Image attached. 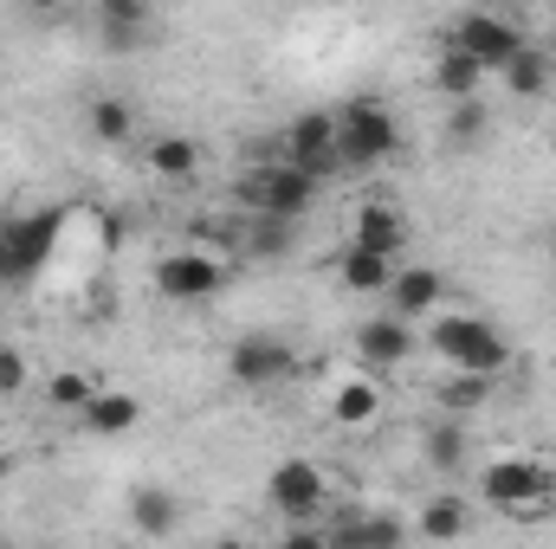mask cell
Returning a JSON list of instances; mask_svg holds the SVG:
<instances>
[{
    "label": "cell",
    "instance_id": "obj_10",
    "mask_svg": "<svg viewBox=\"0 0 556 549\" xmlns=\"http://www.w3.org/2000/svg\"><path fill=\"white\" fill-rule=\"evenodd\" d=\"M266 498H273L278 518H291V524H311L324 505H330V485H324V472H317V459H278L273 478H266Z\"/></svg>",
    "mask_w": 556,
    "mask_h": 549
},
{
    "label": "cell",
    "instance_id": "obj_16",
    "mask_svg": "<svg viewBox=\"0 0 556 549\" xmlns=\"http://www.w3.org/2000/svg\"><path fill=\"white\" fill-rule=\"evenodd\" d=\"M155 26L149 0H98V39L111 52H137V39Z\"/></svg>",
    "mask_w": 556,
    "mask_h": 549
},
{
    "label": "cell",
    "instance_id": "obj_11",
    "mask_svg": "<svg viewBox=\"0 0 556 549\" xmlns=\"http://www.w3.org/2000/svg\"><path fill=\"white\" fill-rule=\"evenodd\" d=\"M350 246H356V253H376V259H402V246H408L402 207H395V201H356V214H350Z\"/></svg>",
    "mask_w": 556,
    "mask_h": 549
},
{
    "label": "cell",
    "instance_id": "obj_33",
    "mask_svg": "<svg viewBox=\"0 0 556 549\" xmlns=\"http://www.w3.org/2000/svg\"><path fill=\"white\" fill-rule=\"evenodd\" d=\"M214 549H253V544H247V537H220Z\"/></svg>",
    "mask_w": 556,
    "mask_h": 549
},
{
    "label": "cell",
    "instance_id": "obj_13",
    "mask_svg": "<svg viewBox=\"0 0 556 549\" xmlns=\"http://www.w3.org/2000/svg\"><path fill=\"white\" fill-rule=\"evenodd\" d=\"M440 297H446V278L433 272V266H395V284L382 291L389 317H402V323L440 317Z\"/></svg>",
    "mask_w": 556,
    "mask_h": 549
},
{
    "label": "cell",
    "instance_id": "obj_23",
    "mask_svg": "<svg viewBox=\"0 0 556 549\" xmlns=\"http://www.w3.org/2000/svg\"><path fill=\"white\" fill-rule=\"evenodd\" d=\"M85 124H91V137H98V142L124 149V142L137 137V104H130V98H117V91H104V98H91Z\"/></svg>",
    "mask_w": 556,
    "mask_h": 549
},
{
    "label": "cell",
    "instance_id": "obj_12",
    "mask_svg": "<svg viewBox=\"0 0 556 549\" xmlns=\"http://www.w3.org/2000/svg\"><path fill=\"white\" fill-rule=\"evenodd\" d=\"M356 356H363V369H402L408 356H415V323H402V317H363L356 323Z\"/></svg>",
    "mask_w": 556,
    "mask_h": 549
},
{
    "label": "cell",
    "instance_id": "obj_27",
    "mask_svg": "<svg viewBox=\"0 0 556 549\" xmlns=\"http://www.w3.org/2000/svg\"><path fill=\"white\" fill-rule=\"evenodd\" d=\"M291 233H298L291 220H266V214H253V227H247L240 246H247L253 259H285V253H291Z\"/></svg>",
    "mask_w": 556,
    "mask_h": 549
},
{
    "label": "cell",
    "instance_id": "obj_2",
    "mask_svg": "<svg viewBox=\"0 0 556 549\" xmlns=\"http://www.w3.org/2000/svg\"><path fill=\"white\" fill-rule=\"evenodd\" d=\"M427 349H433L453 375H479V382H492V375L511 362V336H505L498 323H485V317H466V310L427 317Z\"/></svg>",
    "mask_w": 556,
    "mask_h": 549
},
{
    "label": "cell",
    "instance_id": "obj_29",
    "mask_svg": "<svg viewBox=\"0 0 556 549\" xmlns=\"http://www.w3.org/2000/svg\"><path fill=\"white\" fill-rule=\"evenodd\" d=\"M485 401H492V382H479V375H453V382L440 388V408L453 413V420L466 408H485Z\"/></svg>",
    "mask_w": 556,
    "mask_h": 549
},
{
    "label": "cell",
    "instance_id": "obj_15",
    "mask_svg": "<svg viewBox=\"0 0 556 549\" xmlns=\"http://www.w3.org/2000/svg\"><path fill=\"white\" fill-rule=\"evenodd\" d=\"M427 85H433V98H446V104H472V98H485V72H479L466 52H453V46L433 52Z\"/></svg>",
    "mask_w": 556,
    "mask_h": 549
},
{
    "label": "cell",
    "instance_id": "obj_1",
    "mask_svg": "<svg viewBox=\"0 0 556 549\" xmlns=\"http://www.w3.org/2000/svg\"><path fill=\"white\" fill-rule=\"evenodd\" d=\"M330 117H337V168L343 175H369V168H382V162L402 155V124H395V111L382 98L356 91Z\"/></svg>",
    "mask_w": 556,
    "mask_h": 549
},
{
    "label": "cell",
    "instance_id": "obj_19",
    "mask_svg": "<svg viewBox=\"0 0 556 549\" xmlns=\"http://www.w3.org/2000/svg\"><path fill=\"white\" fill-rule=\"evenodd\" d=\"M551 78H556V52H551V46H538V39H531L505 72H498V85H505L511 98H544V91H551Z\"/></svg>",
    "mask_w": 556,
    "mask_h": 549
},
{
    "label": "cell",
    "instance_id": "obj_32",
    "mask_svg": "<svg viewBox=\"0 0 556 549\" xmlns=\"http://www.w3.org/2000/svg\"><path fill=\"white\" fill-rule=\"evenodd\" d=\"M278 549H330V544H324V531H317V524H291V531L278 537Z\"/></svg>",
    "mask_w": 556,
    "mask_h": 549
},
{
    "label": "cell",
    "instance_id": "obj_35",
    "mask_svg": "<svg viewBox=\"0 0 556 549\" xmlns=\"http://www.w3.org/2000/svg\"><path fill=\"white\" fill-rule=\"evenodd\" d=\"M551 52H556V46H551Z\"/></svg>",
    "mask_w": 556,
    "mask_h": 549
},
{
    "label": "cell",
    "instance_id": "obj_8",
    "mask_svg": "<svg viewBox=\"0 0 556 549\" xmlns=\"http://www.w3.org/2000/svg\"><path fill=\"white\" fill-rule=\"evenodd\" d=\"M291 369H298V349H291L278 330H247V336H233V349H227V375H233L240 388H278Z\"/></svg>",
    "mask_w": 556,
    "mask_h": 549
},
{
    "label": "cell",
    "instance_id": "obj_21",
    "mask_svg": "<svg viewBox=\"0 0 556 549\" xmlns=\"http://www.w3.org/2000/svg\"><path fill=\"white\" fill-rule=\"evenodd\" d=\"M376 413H382V388H376L369 375H350V382L330 388V420H337V426H369Z\"/></svg>",
    "mask_w": 556,
    "mask_h": 549
},
{
    "label": "cell",
    "instance_id": "obj_18",
    "mask_svg": "<svg viewBox=\"0 0 556 549\" xmlns=\"http://www.w3.org/2000/svg\"><path fill=\"white\" fill-rule=\"evenodd\" d=\"M466 452H472V439H466V426H459L453 413H433V420L420 426V459H427L433 472H459Z\"/></svg>",
    "mask_w": 556,
    "mask_h": 549
},
{
    "label": "cell",
    "instance_id": "obj_26",
    "mask_svg": "<svg viewBox=\"0 0 556 549\" xmlns=\"http://www.w3.org/2000/svg\"><path fill=\"white\" fill-rule=\"evenodd\" d=\"M46 401L59 413H85L91 401H98V388H91V375L85 369H59L52 382H46Z\"/></svg>",
    "mask_w": 556,
    "mask_h": 549
},
{
    "label": "cell",
    "instance_id": "obj_22",
    "mask_svg": "<svg viewBox=\"0 0 556 549\" xmlns=\"http://www.w3.org/2000/svg\"><path fill=\"white\" fill-rule=\"evenodd\" d=\"M337 278H343V291H356V297H382V291L395 284V259H376V253H356V246H343Z\"/></svg>",
    "mask_w": 556,
    "mask_h": 549
},
{
    "label": "cell",
    "instance_id": "obj_9",
    "mask_svg": "<svg viewBox=\"0 0 556 549\" xmlns=\"http://www.w3.org/2000/svg\"><path fill=\"white\" fill-rule=\"evenodd\" d=\"M155 291L175 297V304H207V297L227 291V259H220V253H201V246L168 253V259L155 266Z\"/></svg>",
    "mask_w": 556,
    "mask_h": 549
},
{
    "label": "cell",
    "instance_id": "obj_17",
    "mask_svg": "<svg viewBox=\"0 0 556 549\" xmlns=\"http://www.w3.org/2000/svg\"><path fill=\"white\" fill-rule=\"evenodd\" d=\"M415 531L427 544H459V537L472 531V505H466L459 491H440V498H427L415 511Z\"/></svg>",
    "mask_w": 556,
    "mask_h": 549
},
{
    "label": "cell",
    "instance_id": "obj_24",
    "mask_svg": "<svg viewBox=\"0 0 556 549\" xmlns=\"http://www.w3.org/2000/svg\"><path fill=\"white\" fill-rule=\"evenodd\" d=\"M85 420V433H104V439H117V433H130L142 420V401L137 395H124V388H111V395H98L91 408L78 413Z\"/></svg>",
    "mask_w": 556,
    "mask_h": 549
},
{
    "label": "cell",
    "instance_id": "obj_3",
    "mask_svg": "<svg viewBox=\"0 0 556 549\" xmlns=\"http://www.w3.org/2000/svg\"><path fill=\"white\" fill-rule=\"evenodd\" d=\"M65 233V207H33V214H7L0 220V291H20L52 266Z\"/></svg>",
    "mask_w": 556,
    "mask_h": 549
},
{
    "label": "cell",
    "instance_id": "obj_25",
    "mask_svg": "<svg viewBox=\"0 0 556 549\" xmlns=\"http://www.w3.org/2000/svg\"><path fill=\"white\" fill-rule=\"evenodd\" d=\"M492 137V104L472 98V104H446V142L453 149H472V142Z\"/></svg>",
    "mask_w": 556,
    "mask_h": 549
},
{
    "label": "cell",
    "instance_id": "obj_4",
    "mask_svg": "<svg viewBox=\"0 0 556 549\" xmlns=\"http://www.w3.org/2000/svg\"><path fill=\"white\" fill-rule=\"evenodd\" d=\"M446 46L453 52H466L485 78H498L525 46H531V33L511 20V13H492V7H472V13H459L453 20V33H446Z\"/></svg>",
    "mask_w": 556,
    "mask_h": 549
},
{
    "label": "cell",
    "instance_id": "obj_28",
    "mask_svg": "<svg viewBox=\"0 0 556 549\" xmlns=\"http://www.w3.org/2000/svg\"><path fill=\"white\" fill-rule=\"evenodd\" d=\"M402 544H408L402 511H363V549H402Z\"/></svg>",
    "mask_w": 556,
    "mask_h": 549
},
{
    "label": "cell",
    "instance_id": "obj_5",
    "mask_svg": "<svg viewBox=\"0 0 556 549\" xmlns=\"http://www.w3.org/2000/svg\"><path fill=\"white\" fill-rule=\"evenodd\" d=\"M551 465H538V459H525V452H505V459H492L485 472H479V498L492 505V511H544V498H551Z\"/></svg>",
    "mask_w": 556,
    "mask_h": 549
},
{
    "label": "cell",
    "instance_id": "obj_34",
    "mask_svg": "<svg viewBox=\"0 0 556 549\" xmlns=\"http://www.w3.org/2000/svg\"><path fill=\"white\" fill-rule=\"evenodd\" d=\"M544 253H551V266H556V227H551V240H544Z\"/></svg>",
    "mask_w": 556,
    "mask_h": 549
},
{
    "label": "cell",
    "instance_id": "obj_7",
    "mask_svg": "<svg viewBox=\"0 0 556 549\" xmlns=\"http://www.w3.org/2000/svg\"><path fill=\"white\" fill-rule=\"evenodd\" d=\"M247 201H253V214H266V220H304L311 207H317V181L304 175V168H291V162H266L253 181H247Z\"/></svg>",
    "mask_w": 556,
    "mask_h": 549
},
{
    "label": "cell",
    "instance_id": "obj_14",
    "mask_svg": "<svg viewBox=\"0 0 556 549\" xmlns=\"http://www.w3.org/2000/svg\"><path fill=\"white\" fill-rule=\"evenodd\" d=\"M124 518H130V531H137V537L162 544V537H175V531H181V498H175L168 485H137V491H130V505H124Z\"/></svg>",
    "mask_w": 556,
    "mask_h": 549
},
{
    "label": "cell",
    "instance_id": "obj_20",
    "mask_svg": "<svg viewBox=\"0 0 556 549\" xmlns=\"http://www.w3.org/2000/svg\"><path fill=\"white\" fill-rule=\"evenodd\" d=\"M142 162H149L155 181H194V175H201V142L168 130V137H155L149 149H142Z\"/></svg>",
    "mask_w": 556,
    "mask_h": 549
},
{
    "label": "cell",
    "instance_id": "obj_6",
    "mask_svg": "<svg viewBox=\"0 0 556 549\" xmlns=\"http://www.w3.org/2000/svg\"><path fill=\"white\" fill-rule=\"evenodd\" d=\"M278 162L304 168L317 188L337 181V175H343V168H337V117H330V111H298V117L285 124V137H278Z\"/></svg>",
    "mask_w": 556,
    "mask_h": 549
},
{
    "label": "cell",
    "instance_id": "obj_31",
    "mask_svg": "<svg viewBox=\"0 0 556 549\" xmlns=\"http://www.w3.org/2000/svg\"><path fill=\"white\" fill-rule=\"evenodd\" d=\"M324 544L330 549H363V511H356V505H337L330 524H324Z\"/></svg>",
    "mask_w": 556,
    "mask_h": 549
},
{
    "label": "cell",
    "instance_id": "obj_30",
    "mask_svg": "<svg viewBox=\"0 0 556 549\" xmlns=\"http://www.w3.org/2000/svg\"><path fill=\"white\" fill-rule=\"evenodd\" d=\"M26 382H33V362H26V349H20V343H0V401L26 395Z\"/></svg>",
    "mask_w": 556,
    "mask_h": 549
}]
</instances>
